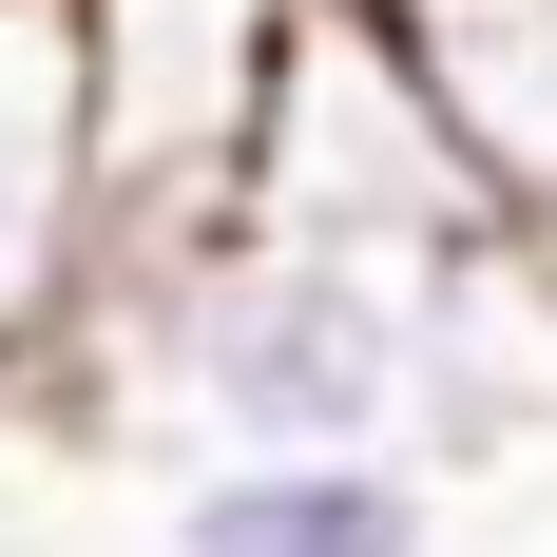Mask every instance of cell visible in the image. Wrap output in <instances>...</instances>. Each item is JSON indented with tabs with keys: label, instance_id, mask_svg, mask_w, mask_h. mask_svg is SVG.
I'll list each match as a JSON object with an SVG mask.
<instances>
[{
	"label": "cell",
	"instance_id": "1",
	"mask_svg": "<svg viewBox=\"0 0 557 557\" xmlns=\"http://www.w3.org/2000/svg\"><path fill=\"white\" fill-rule=\"evenodd\" d=\"M97 423L115 443H193V461H366L404 443V270L288 250V231H193L154 270L97 288Z\"/></svg>",
	"mask_w": 557,
	"mask_h": 557
},
{
	"label": "cell",
	"instance_id": "5",
	"mask_svg": "<svg viewBox=\"0 0 557 557\" xmlns=\"http://www.w3.org/2000/svg\"><path fill=\"white\" fill-rule=\"evenodd\" d=\"M557 443V250L539 231H461L404 270V461L423 481H500Z\"/></svg>",
	"mask_w": 557,
	"mask_h": 557
},
{
	"label": "cell",
	"instance_id": "8",
	"mask_svg": "<svg viewBox=\"0 0 557 557\" xmlns=\"http://www.w3.org/2000/svg\"><path fill=\"white\" fill-rule=\"evenodd\" d=\"M308 20H404V0H308Z\"/></svg>",
	"mask_w": 557,
	"mask_h": 557
},
{
	"label": "cell",
	"instance_id": "2",
	"mask_svg": "<svg viewBox=\"0 0 557 557\" xmlns=\"http://www.w3.org/2000/svg\"><path fill=\"white\" fill-rule=\"evenodd\" d=\"M250 231L346 250V270H423L461 231H500L461 115L423 97V58H404V20H288L270 135H250Z\"/></svg>",
	"mask_w": 557,
	"mask_h": 557
},
{
	"label": "cell",
	"instance_id": "6",
	"mask_svg": "<svg viewBox=\"0 0 557 557\" xmlns=\"http://www.w3.org/2000/svg\"><path fill=\"white\" fill-rule=\"evenodd\" d=\"M154 557H443V481L404 443H366V461H193Z\"/></svg>",
	"mask_w": 557,
	"mask_h": 557
},
{
	"label": "cell",
	"instance_id": "3",
	"mask_svg": "<svg viewBox=\"0 0 557 557\" xmlns=\"http://www.w3.org/2000/svg\"><path fill=\"white\" fill-rule=\"evenodd\" d=\"M288 20L308 0H77V115H97L115 270L193 231H250V135H270Z\"/></svg>",
	"mask_w": 557,
	"mask_h": 557
},
{
	"label": "cell",
	"instance_id": "7",
	"mask_svg": "<svg viewBox=\"0 0 557 557\" xmlns=\"http://www.w3.org/2000/svg\"><path fill=\"white\" fill-rule=\"evenodd\" d=\"M404 58H423V97L461 115L481 212L557 250V0H404Z\"/></svg>",
	"mask_w": 557,
	"mask_h": 557
},
{
	"label": "cell",
	"instance_id": "4",
	"mask_svg": "<svg viewBox=\"0 0 557 557\" xmlns=\"http://www.w3.org/2000/svg\"><path fill=\"white\" fill-rule=\"evenodd\" d=\"M115 288V193L77 115V0H0V385H58Z\"/></svg>",
	"mask_w": 557,
	"mask_h": 557
}]
</instances>
